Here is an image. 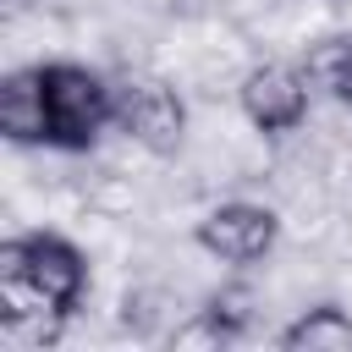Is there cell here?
Masks as SVG:
<instances>
[{"label": "cell", "mask_w": 352, "mask_h": 352, "mask_svg": "<svg viewBox=\"0 0 352 352\" xmlns=\"http://www.w3.org/2000/svg\"><path fill=\"white\" fill-rule=\"evenodd\" d=\"M38 77H44V110H50V143L94 148V138L116 121V88L77 60H44Z\"/></svg>", "instance_id": "1"}, {"label": "cell", "mask_w": 352, "mask_h": 352, "mask_svg": "<svg viewBox=\"0 0 352 352\" xmlns=\"http://www.w3.org/2000/svg\"><path fill=\"white\" fill-rule=\"evenodd\" d=\"M0 275H16L28 280L44 302H55L60 314H72L88 292V258L77 242L55 236V231H28V236H11L0 248Z\"/></svg>", "instance_id": "2"}, {"label": "cell", "mask_w": 352, "mask_h": 352, "mask_svg": "<svg viewBox=\"0 0 352 352\" xmlns=\"http://www.w3.org/2000/svg\"><path fill=\"white\" fill-rule=\"evenodd\" d=\"M116 126L132 143H143L148 154H176L182 132H187V104L160 77H126L116 88Z\"/></svg>", "instance_id": "3"}, {"label": "cell", "mask_w": 352, "mask_h": 352, "mask_svg": "<svg viewBox=\"0 0 352 352\" xmlns=\"http://www.w3.org/2000/svg\"><path fill=\"white\" fill-rule=\"evenodd\" d=\"M192 236H198V248H204L209 258H220V264H253V258H264V253L275 248L280 220H275V209H264V204L231 198V204H214V209L198 220Z\"/></svg>", "instance_id": "4"}, {"label": "cell", "mask_w": 352, "mask_h": 352, "mask_svg": "<svg viewBox=\"0 0 352 352\" xmlns=\"http://www.w3.org/2000/svg\"><path fill=\"white\" fill-rule=\"evenodd\" d=\"M308 77L297 66H280V60H264L242 77V110L258 132H297L308 121Z\"/></svg>", "instance_id": "5"}, {"label": "cell", "mask_w": 352, "mask_h": 352, "mask_svg": "<svg viewBox=\"0 0 352 352\" xmlns=\"http://www.w3.org/2000/svg\"><path fill=\"white\" fill-rule=\"evenodd\" d=\"M0 132L11 143H50V110H44L38 66H22L0 82Z\"/></svg>", "instance_id": "6"}, {"label": "cell", "mask_w": 352, "mask_h": 352, "mask_svg": "<svg viewBox=\"0 0 352 352\" xmlns=\"http://www.w3.org/2000/svg\"><path fill=\"white\" fill-rule=\"evenodd\" d=\"M280 346L286 352H352V314L336 302H319L280 330Z\"/></svg>", "instance_id": "7"}, {"label": "cell", "mask_w": 352, "mask_h": 352, "mask_svg": "<svg viewBox=\"0 0 352 352\" xmlns=\"http://www.w3.org/2000/svg\"><path fill=\"white\" fill-rule=\"evenodd\" d=\"M346 60H352V38H319V44L308 50V60H302V77H308L314 88H330V94H336Z\"/></svg>", "instance_id": "8"}, {"label": "cell", "mask_w": 352, "mask_h": 352, "mask_svg": "<svg viewBox=\"0 0 352 352\" xmlns=\"http://www.w3.org/2000/svg\"><path fill=\"white\" fill-rule=\"evenodd\" d=\"M204 314H214L231 336H242V330L253 324V292H248V286H226V292H214V297H209V308H204Z\"/></svg>", "instance_id": "9"}, {"label": "cell", "mask_w": 352, "mask_h": 352, "mask_svg": "<svg viewBox=\"0 0 352 352\" xmlns=\"http://www.w3.org/2000/svg\"><path fill=\"white\" fill-rule=\"evenodd\" d=\"M336 99L352 104V60H346V72H341V82H336Z\"/></svg>", "instance_id": "10"}]
</instances>
